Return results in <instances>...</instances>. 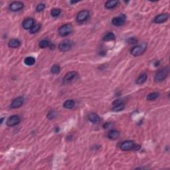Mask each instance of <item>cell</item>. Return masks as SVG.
Listing matches in <instances>:
<instances>
[{"instance_id":"cell-1","label":"cell","mask_w":170,"mask_h":170,"mask_svg":"<svg viewBox=\"0 0 170 170\" xmlns=\"http://www.w3.org/2000/svg\"><path fill=\"white\" fill-rule=\"evenodd\" d=\"M169 74V68L165 67L159 70L155 75V80L157 82H161L167 78Z\"/></svg>"},{"instance_id":"cell-2","label":"cell","mask_w":170,"mask_h":170,"mask_svg":"<svg viewBox=\"0 0 170 170\" xmlns=\"http://www.w3.org/2000/svg\"><path fill=\"white\" fill-rule=\"evenodd\" d=\"M72 31V26L70 24H64L58 29V34L62 37H66L70 35Z\"/></svg>"},{"instance_id":"cell-3","label":"cell","mask_w":170,"mask_h":170,"mask_svg":"<svg viewBox=\"0 0 170 170\" xmlns=\"http://www.w3.org/2000/svg\"><path fill=\"white\" fill-rule=\"evenodd\" d=\"M146 49V45L145 44H141V45L135 46L131 49V54L133 56H137L142 54Z\"/></svg>"},{"instance_id":"cell-4","label":"cell","mask_w":170,"mask_h":170,"mask_svg":"<svg viewBox=\"0 0 170 170\" xmlns=\"http://www.w3.org/2000/svg\"><path fill=\"white\" fill-rule=\"evenodd\" d=\"M135 143L131 140H126L123 141L120 145V148L123 151H129L135 148Z\"/></svg>"},{"instance_id":"cell-5","label":"cell","mask_w":170,"mask_h":170,"mask_svg":"<svg viewBox=\"0 0 170 170\" xmlns=\"http://www.w3.org/2000/svg\"><path fill=\"white\" fill-rule=\"evenodd\" d=\"M90 15V13L88 10H82L79 11L76 15V21L79 23H82V22L86 21Z\"/></svg>"},{"instance_id":"cell-6","label":"cell","mask_w":170,"mask_h":170,"mask_svg":"<svg viewBox=\"0 0 170 170\" xmlns=\"http://www.w3.org/2000/svg\"><path fill=\"white\" fill-rule=\"evenodd\" d=\"M78 73L76 71H70L68 72L67 73L65 74V76L63 78V82L64 84H68L70 82H72V80L75 79L77 77Z\"/></svg>"},{"instance_id":"cell-7","label":"cell","mask_w":170,"mask_h":170,"mask_svg":"<svg viewBox=\"0 0 170 170\" xmlns=\"http://www.w3.org/2000/svg\"><path fill=\"white\" fill-rule=\"evenodd\" d=\"M72 46V42L70 41L68 39H65L62 41L58 44V49L62 52H66L68 51V50L70 49Z\"/></svg>"},{"instance_id":"cell-8","label":"cell","mask_w":170,"mask_h":170,"mask_svg":"<svg viewBox=\"0 0 170 170\" xmlns=\"http://www.w3.org/2000/svg\"><path fill=\"white\" fill-rule=\"evenodd\" d=\"M20 121H21V118H20L19 116H17V115H13V116H10L7 119L6 124H7V126L12 127L17 125L20 122Z\"/></svg>"},{"instance_id":"cell-9","label":"cell","mask_w":170,"mask_h":170,"mask_svg":"<svg viewBox=\"0 0 170 170\" xmlns=\"http://www.w3.org/2000/svg\"><path fill=\"white\" fill-rule=\"evenodd\" d=\"M24 103V98L23 96H19L14 99L10 104V108L16 109L21 107Z\"/></svg>"},{"instance_id":"cell-10","label":"cell","mask_w":170,"mask_h":170,"mask_svg":"<svg viewBox=\"0 0 170 170\" xmlns=\"http://www.w3.org/2000/svg\"><path fill=\"white\" fill-rule=\"evenodd\" d=\"M125 108V104L122 100H115L113 103V107L112 108L114 112H120V111L124 110Z\"/></svg>"},{"instance_id":"cell-11","label":"cell","mask_w":170,"mask_h":170,"mask_svg":"<svg viewBox=\"0 0 170 170\" xmlns=\"http://www.w3.org/2000/svg\"><path fill=\"white\" fill-rule=\"evenodd\" d=\"M169 19V14L167 13H161L159 15H157L156 17H155L153 22L157 24L163 23L167 21Z\"/></svg>"},{"instance_id":"cell-12","label":"cell","mask_w":170,"mask_h":170,"mask_svg":"<svg viewBox=\"0 0 170 170\" xmlns=\"http://www.w3.org/2000/svg\"><path fill=\"white\" fill-rule=\"evenodd\" d=\"M34 25H35V20L33 18H27L24 20L22 23V27L25 30L31 29Z\"/></svg>"},{"instance_id":"cell-13","label":"cell","mask_w":170,"mask_h":170,"mask_svg":"<svg viewBox=\"0 0 170 170\" xmlns=\"http://www.w3.org/2000/svg\"><path fill=\"white\" fill-rule=\"evenodd\" d=\"M24 4L21 1H13L9 5V9L11 11H18L23 8Z\"/></svg>"},{"instance_id":"cell-14","label":"cell","mask_w":170,"mask_h":170,"mask_svg":"<svg viewBox=\"0 0 170 170\" xmlns=\"http://www.w3.org/2000/svg\"><path fill=\"white\" fill-rule=\"evenodd\" d=\"M126 21V17L124 15H120L119 17H116L113 18L112 20V23L114 25L118 27V26H122L124 24Z\"/></svg>"},{"instance_id":"cell-15","label":"cell","mask_w":170,"mask_h":170,"mask_svg":"<svg viewBox=\"0 0 170 170\" xmlns=\"http://www.w3.org/2000/svg\"><path fill=\"white\" fill-rule=\"evenodd\" d=\"M88 120L93 124H98L100 122V118L96 113H90L88 116Z\"/></svg>"},{"instance_id":"cell-16","label":"cell","mask_w":170,"mask_h":170,"mask_svg":"<svg viewBox=\"0 0 170 170\" xmlns=\"http://www.w3.org/2000/svg\"><path fill=\"white\" fill-rule=\"evenodd\" d=\"M118 1H116V0H110V1H106L105 3V7L106 9H114L118 5Z\"/></svg>"},{"instance_id":"cell-17","label":"cell","mask_w":170,"mask_h":170,"mask_svg":"<svg viewBox=\"0 0 170 170\" xmlns=\"http://www.w3.org/2000/svg\"><path fill=\"white\" fill-rule=\"evenodd\" d=\"M108 138L111 139H118L119 137H120V132L116 130V129H112L108 133Z\"/></svg>"},{"instance_id":"cell-18","label":"cell","mask_w":170,"mask_h":170,"mask_svg":"<svg viewBox=\"0 0 170 170\" xmlns=\"http://www.w3.org/2000/svg\"><path fill=\"white\" fill-rule=\"evenodd\" d=\"M21 44V42L17 39H12L8 42V46L11 48H17Z\"/></svg>"},{"instance_id":"cell-19","label":"cell","mask_w":170,"mask_h":170,"mask_svg":"<svg viewBox=\"0 0 170 170\" xmlns=\"http://www.w3.org/2000/svg\"><path fill=\"white\" fill-rule=\"evenodd\" d=\"M147 78V76L146 74L145 73L141 74L140 75L138 76V78H137L136 80H135V82H136L137 84H142L146 81Z\"/></svg>"},{"instance_id":"cell-20","label":"cell","mask_w":170,"mask_h":170,"mask_svg":"<svg viewBox=\"0 0 170 170\" xmlns=\"http://www.w3.org/2000/svg\"><path fill=\"white\" fill-rule=\"evenodd\" d=\"M74 106H75V102L73 100H67L63 104V107L66 109H72Z\"/></svg>"},{"instance_id":"cell-21","label":"cell","mask_w":170,"mask_h":170,"mask_svg":"<svg viewBox=\"0 0 170 170\" xmlns=\"http://www.w3.org/2000/svg\"><path fill=\"white\" fill-rule=\"evenodd\" d=\"M24 62H25L26 65L32 66L35 63V59L32 56H27L24 60Z\"/></svg>"},{"instance_id":"cell-22","label":"cell","mask_w":170,"mask_h":170,"mask_svg":"<svg viewBox=\"0 0 170 170\" xmlns=\"http://www.w3.org/2000/svg\"><path fill=\"white\" fill-rule=\"evenodd\" d=\"M116 38V36L112 32H110V33H106V35L104 36L103 37V40L105 41H112V40L115 39Z\"/></svg>"},{"instance_id":"cell-23","label":"cell","mask_w":170,"mask_h":170,"mask_svg":"<svg viewBox=\"0 0 170 170\" xmlns=\"http://www.w3.org/2000/svg\"><path fill=\"white\" fill-rule=\"evenodd\" d=\"M159 96V94L157 92H151L150 94H149L147 96V100H154L158 98Z\"/></svg>"},{"instance_id":"cell-24","label":"cell","mask_w":170,"mask_h":170,"mask_svg":"<svg viewBox=\"0 0 170 170\" xmlns=\"http://www.w3.org/2000/svg\"><path fill=\"white\" fill-rule=\"evenodd\" d=\"M60 72V67L57 64H54L50 68V72L53 74H58Z\"/></svg>"},{"instance_id":"cell-25","label":"cell","mask_w":170,"mask_h":170,"mask_svg":"<svg viewBox=\"0 0 170 170\" xmlns=\"http://www.w3.org/2000/svg\"><path fill=\"white\" fill-rule=\"evenodd\" d=\"M61 13V10L60 9H58V8H54V9H52L50 11V15H51L52 17H58L59 16Z\"/></svg>"},{"instance_id":"cell-26","label":"cell","mask_w":170,"mask_h":170,"mask_svg":"<svg viewBox=\"0 0 170 170\" xmlns=\"http://www.w3.org/2000/svg\"><path fill=\"white\" fill-rule=\"evenodd\" d=\"M40 29H41V25L40 24H36L33 26V27L30 29V33L31 34H35L37 32L39 31Z\"/></svg>"},{"instance_id":"cell-27","label":"cell","mask_w":170,"mask_h":170,"mask_svg":"<svg viewBox=\"0 0 170 170\" xmlns=\"http://www.w3.org/2000/svg\"><path fill=\"white\" fill-rule=\"evenodd\" d=\"M39 45L41 48H46V47H48V46H49L50 42H49V41H48V40L44 39V40H42V41H41L39 42Z\"/></svg>"},{"instance_id":"cell-28","label":"cell","mask_w":170,"mask_h":170,"mask_svg":"<svg viewBox=\"0 0 170 170\" xmlns=\"http://www.w3.org/2000/svg\"><path fill=\"white\" fill-rule=\"evenodd\" d=\"M56 116V112H55V111L51 110V111H50V112L48 113V114H47V118L49 119V120H52V119H53L54 118H55Z\"/></svg>"},{"instance_id":"cell-29","label":"cell","mask_w":170,"mask_h":170,"mask_svg":"<svg viewBox=\"0 0 170 170\" xmlns=\"http://www.w3.org/2000/svg\"><path fill=\"white\" fill-rule=\"evenodd\" d=\"M45 8V5L44 3H39L38 4L37 7H36V11L37 12H41L43 11Z\"/></svg>"},{"instance_id":"cell-30","label":"cell","mask_w":170,"mask_h":170,"mask_svg":"<svg viewBox=\"0 0 170 170\" xmlns=\"http://www.w3.org/2000/svg\"><path fill=\"white\" fill-rule=\"evenodd\" d=\"M3 118H1V123L3 122Z\"/></svg>"}]
</instances>
